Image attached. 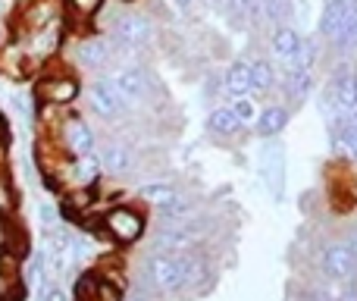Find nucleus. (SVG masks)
Listing matches in <instances>:
<instances>
[{"label":"nucleus","mask_w":357,"mask_h":301,"mask_svg":"<svg viewBox=\"0 0 357 301\" xmlns=\"http://www.w3.org/2000/svg\"><path fill=\"white\" fill-rule=\"evenodd\" d=\"M354 6H357V0H326V10L320 16V31L333 44H345L348 19H351Z\"/></svg>","instance_id":"nucleus-1"},{"label":"nucleus","mask_w":357,"mask_h":301,"mask_svg":"<svg viewBox=\"0 0 357 301\" xmlns=\"http://www.w3.org/2000/svg\"><path fill=\"white\" fill-rule=\"evenodd\" d=\"M151 19L142 16V13H126V16L116 19V25H113V35H116V41L123 44V47H142V44L151 41Z\"/></svg>","instance_id":"nucleus-2"},{"label":"nucleus","mask_w":357,"mask_h":301,"mask_svg":"<svg viewBox=\"0 0 357 301\" xmlns=\"http://www.w3.org/2000/svg\"><path fill=\"white\" fill-rule=\"evenodd\" d=\"M148 273H151V283L160 292H173L182 286V258H176V254H154L148 260Z\"/></svg>","instance_id":"nucleus-3"},{"label":"nucleus","mask_w":357,"mask_h":301,"mask_svg":"<svg viewBox=\"0 0 357 301\" xmlns=\"http://www.w3.org/2000/svg\"><path fill=\"white\" fill-rule=\"evenodd\" d=\"M104 226H107V233H110L116 242H135L138 235H142V229H144V220L135 214V210L116 207V210H110V214H107Z\"/></svg>","instance_id":"nucleus-4"},{"label":"nucleus","mask_w":357,"mask_h":301,"mask_svg":"<svg viewBox=\"0 0 357 301\" xmlns=\"http://www.w3.org/2000/svg\"><path fill=\"white\" fill-rule=\"evenodd\" d=\"M354 251H351V245L348 242H333V245L326 248V254H323V273H326L329 279H348L351 277V270H354Z\"/></svg>","instance_id":"nucleus-5"},{"label":"nucleus","mask_w":357,"mask_h":301,"mask_svg":"<svg viewBox=\"0 0 357 301\" xmlns=\"http://www.w3.org/2000/svg\"><path fill=\"white\" fill-rule=\"evenodd\" d=\"M123 94H119V88L113 85L110 79H100L98 85L91 88V107L94 113H100V117H116L119 110H123Z\"/></svg>","instance_id":"nucleus-6"},{"label":"nucleus","mask_w":357,"mask_h":301,"mask_svg":"<svg viewBox=\"0 0 357 301\" xmlns=\"http://www.w3.org/2000/svg\"><path fill=\"white\" fill-rule=\"evenodd\" d=\"M333 91H335V107H339L345 117H351L357 110V75L351 69H339L333 82Z\"/></svg>","instance_id":"nucleus-7"},{"label":"nucleus","mask_w":357,"mask_h":301,"mask_svg":"<svg viewBox=\"0 0 357 301\" xmlns=\"http://www.w3.org/2000/svg\"><path fill=\"white\" fill-rule=\"evenodd\" d=\"M38 94H41L47 104H69V101H75V94H79V82L69 79V75H54V79L41 82Z\"/></svg>","instance_id":"nucleus-8"},{"label":"nucleus","mask_w":357,"mask_h":301,"mask_svg":"<svg viewBox=\"0 0 357 301\" xmlns=\"http://www.w3.org/2000/svg\"><path fill=\"white\" fill-rule=\"evenodd\" d=\"M56 47H60V25L56 22H44V25H38V29H31L29 54L50 57V54H56Z\"/></svg>","instance_id":"nucleus-9"},{"label":"nucleus","mask_w":357,"mask_h":301,"mask_svg":"<svg viewBox=\"0 0 357 301\" xmlns=\"http://www.w3.org/2000/svg\"><path fill=\"white\" fill-rule=\"evenodd\" d=\"M113 85L119 88V94H123L126 101H142L144 94H148V75L138 66H129V69H123V73H116Z\"/></svg>","instance_id":"nucleus-10"},{"label":"nucleus","mask_w":357,"mask_h":301,"mask_svg":"<svg viewBox=\"0 0 357 301\" xmlns=\"http://www.w3.org/2000/svg\"><path fill=\"white\" fill-rule=\"evenodd\" d=\"M222 88H226L229 98H245L248 91H254L251 88V66H248L245 60H235L232 66L226 69V75H222Z\"/></svg>","instance_id":"nucleus-11"},{"label":"nucleus","mask_w":357,"mask_h":301,"mask_svg":"<svg viewBox=\"0 0 357 301\" xmlns=\"http://www.w3.org/2000/svg\"><path fill=\"white\" fill-rule=\"evenodd\" d=\"M66 148H69V154H75V157H85V154L94 151V135L82 119H69L66 123Z\"/></svg>","instance_id":"nucleus-12"},{"label":"nucleus","mask_w":357,"mask_h":301,"mask_svg":"<svg viewBox=\"0 0 357 301\" xmlns=\"http://www.w3.org/2000/svg\"><path fill=\"white\" fill-rule=\"evenodd\" d=\"M195 239L197 235L191 233V229H167V233L157 239V248L160 251H167V254H185V251H191V245H195Z\"/></svg>","instance_id":"nucleus-13"},{"label":"nucleus","mask_w":357,"mask_h":301,"mask_svg":"<svg viewBox=\"0 0 357 301\" xmlns=\"http://www.w3.org/2000/svg\"><path fill=\"white\" fill-rule=\"evenodd\" d=\"M298 41H301V38H298V31L291 29V25H279V29L273 31L270 47H273V54H276L279 60L289 63V60H291V54L298 50Z\"/></svg>","instance_id":"nucleus-14"},{"label":"nucleus","mask_w":357,"mask_h":301,"mask_svg":"<svg viewBox=\"0 0 357 301\" xmlns=\"http://www.w3.org/2000/svg\"><path fill=\"white\" fill-rule=\"evenodd\" d=\"M79 60L85 63L88 69H100L110 60V47H107V41H100V38H91V41H85L79 47Z\"/></svg>","instance_id":"nucleus-15"},{"label":"nucleus","mask_w":357,"mask_h":301,"mask_svg":"<svg viewBox=\"0 0 357 301\" xmlns=\"http://www.w3.org/2000/svg\"><path fill=\"white\" fill-rule=\"evenodd\" d=\"M285 123H289V113L279 110V107H270V110H264L257 117V135H264V138L279 135L285 129Z\"/></svg>","instance_id":"nucleus-16"},{"label":"nucleus","mask_w":357,"mask_h":301,"mask_svg":"<svg viewBox=\"0 0 357 301\" xmlns=\"http://www.w3.org/2000/svg\"><path fill=\"white\" fill-rule=\"evenodd\" d=\"M207 129L213 132V135H220V138H229V135H235V132L241 129V119L235 117L232 110H213L210 113V119H207Z\"/></svg>","instance_id":"nucleus-17"},{"label":"nucleus","mask_w":357,"mask_h":301,"mask_svg":"<svg viewBox=\"0 0 357 301\" xmlns=\"http://www.w3.org/2000/svg\"><path fill=\"white\" fill-rule=\"evenodd\" d=\"M285 16H289V0H257L254 19H264L270 25H282Z\"/></svg>","instance_id":"nucleus-18"},{"label":"nucleus","mask_w":357,"mask_h":301,"mask_svg":"<svg viewBox=\"0 0 357 301\" xmlns=\"http://www.w3.org/2000/svg\"><path fill=\"white\" fill-rule=\"evenodd\" d=\"M251 66V88L254 91H270L273 85H276V73H273V66L266 60H254L248 63Z\"/></svg>","instance_id":"nucleus-19"},{"label":"nucleus","mask_w":357,"mask_h":301,"mask_svg":"<svg viewBox=\"0 0 357 301\" xmlns=\"http://www.w3.org/2000/svg\"><path fill=\"white\" fill-rule=\"evenodd\" d=\"M100 160H104V166L110 172H126L132 166V157H129V151H126L123 145H107L104 154H100Z\"/></svg>","instance_id":"nucleus-20"},{"label":"nucleus","mask_w":357,"mask_h":301,"mask_svg":"<svg viewBox=\"0 0 357 301\" xmlns=\"http://www.w3.org/2000/svg\"><path fill=\"white\" fill-rule=\"evenodd\" d=\"M314 63H317V44L298 41V50L291 54V60L285 63V69H314Z\"/></svg>","instance_id":"nucleus-21"},{"label":"nucleus","mask_w":357,"mask_h":301,"mask_svg":"<svg viewBox=\"0 0 357 301\" xmlns=\"http://www.w3.org/2000/svg\"><path fill=\"white\" fill-rule=\"evenodd\" d=\"M285 88L291 98H304L310 91V69H285Z\"/></svg>","instance_id":"nucleus-22"},{"label":"nucleus","mask_w":357,"mask_h":301,"mask_svg":"<svg viewBox=\"0 0 357 301\" xmlns=\"http://www.w3.org/2000/svg\"><path fill=\"white\" fill-rule=\"evenodd\" d=\"M226 6H229V16L238 25H248L254 19V13H257V0H226Z\"/></svg>","instance_id":"nucleus-23"},{"label":"nucleus","mask_w":357,"mask_h":301,"mask_svg":"<svg viewBox=\"0 0 357 301\" xmlns=\"http://www.w3.org/2000/svg\"><path fill=\"white\" fill-rule=\"evenodd\" d=\"M142 198H144V201H151V204H157V207H160V204L173 201V198H176V189H173V185L154 182V185H144V189H142Z\"/></svg>","instance_id":"nucleus-24"},{"label":"nucleus","mask_w":357,"mask_h":301,"mask_svg":"<svg viewBox=\"0 0 357 301\" xmlns=\"http://www.w3.org/2000/svg\"><path fill=\"white\" fill-rule=\"evenodd\" d=\"M19 258L22 254L19 251H13V248H0V277L3 279H16V273H19Z\"/></svg>","instance_id":"nucleus-25"},{"label":"nucleus","mask_w":357,"mask_h":301,"mask_svg":"<svg viewBox=\"0 0 357 301\" xmlns=\"http://www.w3.org/2000/svg\"><path fill=\"white\" fill-rule=\"evenodd\" d=\"M188 210H191V204L188 201H182V198H173V201H167V204H160V216L163 220H185V216H188Z\"/></svg>","instance_id":"nucleus-26"},{"label":"nucleus","mask_w":357,"mask_h":301,"mask_svg":"<svg viewBox=\"0 0 357 301\" xmlns=\"http://www.w3.org/2000/svg\"><path fill=\"white\" fill-rule=\"evenodd\" d=\"M100 3L104 0H66V6L75 13V16H82V19H88V16H94V13L100 10Z\"/></svg>","instance_id":"nucleus-27"},{"label":"nucleus","mask_w":357,"mask_h":301,"mask_svg":"<svg viewBox=\"0 0 357 301\" xmlns=\"http://www.w3.org/2000/svg\"><path fill=\"white\" fill-rule=\"evenodd\" d=\"M229 110H232L241 123H251V119H254V104L248 98H235V104L229 107Z\"/></svg>","instance_id":"nucleus-28"},{"label":"nucleus","mask_w":357,"mask_h":301,"mask_svg":"<svg viewBox=\"0 0 357 301\" xmlns=\"http://www.w3.org/2000/svg\"><path fill=\"white\" fill-rule=\"evenodd\" d=\"M98 301H123V292L119 286H110V283H98V292H94Z\"/></svg>","instance_id":"nucleus-29"},{"label":"nucleus","mask_w":357,"mask_h":301,"mask_svg":"<svg viewBox=\"0 0 357 301\" xmlns=\"http://www.w3.org/2000/svg\"><path fill=\"white\" fill-rule=\"evenodd\" d=\"M79 172L85 182H94V176H98V163L91 160V154H85V157H79Z\"/></svg>","instance_id":"nucleus-30"},{"label":"nucleus","mask_w":357,"mask_h":301,"mask_svg":"<svg viewBox=\"0 0 357 301\" xmlns=\"http://www.w3.org/2000/svg\"><path fill=\"white\" fill-rule=\"evenodd\" d=\"M88 204H91V191H88V189H82V191H75V195H69V207H73V210H85Z\"/></svg>","instance_id":"nucleus-31"},{"label":"nucleus","mask_w":357,"mask_h":301,"mask_svg":"<svg viewBox=\"0 0 357 301\" xmlns=\"http://www.w3.org/2000/svg\"><path fill=\"white\" fill-rule=\"evenodd\" d=\"M75 292H79V298H88L98 292V277H85L79 279V286H75Z\"/></svg>","instance_id":"nucleus-32"},{"label":"nucleus","mask_w":357,"mask_h":301,"mask_svg":"<svg viewBox=\"0 0 357 301\" xmlns=\"http://www.w3.org/2000/svg\"><path fill=\"white\" fill-rule=\"evenodd\" d=\"M345 44H357V6L348 19V31H345Z\"/></svg>","instance_id":"nucleus-33"},{"label":"nucleus","mask_w":357,"mask_h":301,"mask_svg":"<svg viewBox=\"0 0 357 301\" xmlns=\"http://www.w3.org/2000/svg\"><path fill=\"white\" fill-rule=\"evenodd\" d=\"M44 301H66V295L56 286H50V289H44Z\"/></svg>","instance_id":"nucleus-34"},{"label":"nucleus","mask_w":357,"mask_h":301,"mask_svg":"<svg viewBox=\"0 0 357 301\" xmlns=\"http://www.w3.org/2000/svg\"><path fill=\"white\" fill-rule=\"evenodd\" d=\"M335 301H357V292L354 289H345L342 295H335Z\"/></svg>","instance_id":"nucleus-35"},{"label":"nucleus","mask_w":357,"mask_h":301,"mask_svg":"<svg viewBox=\"0 0 357 301\" xmlns=\"http://www.w3.org/2000/svg\"><path fill=\"white\" fill-rule=\"evenodd\" d=\"M348 245H351V251H354V260H357V233L351 235V242H348Z\"/></svg>","instance_id":"nucleus-36"},{"label":"nucleus","mask_w":357,"mask_h":301,"mask_svg":"<svg viewBox=\"0 0 357 301\" xmlns=\"http://www.w3.org/2000/svg\"><path fill=\"white\" fill-rule=\"evenodd\" d=\"M0 301H13V298L10 295H0Z\"/></svg>","instance_id":"nucleus-37"},{"label":"nucleus","mask_w":357,"mask_h":301,"mask_svg":"<svg viewBox=\"0 0 357 301\" xmlns=\"http://www.w3.org/2000/svg\"><path fill=\"white\" fill-rule=\"evenodd\" d=\"M310 301H326V298H320V295H317V298H310Z\"/></svg>","instance_id":"nucleus-38"},{"label":"nucleus","mask_w":357,"mask_h":301,"mask_svg":"<svg viewBox=\"0 0 357 301\" xmlns=\"http://www.w3.org/2000/svg\"><path fill=\"white\" fill-rule=\"evenodd\" d=\"M0 132H3V117H0Z\"/></svg>","instance_id":"nucleus-39"}]
</instances>
